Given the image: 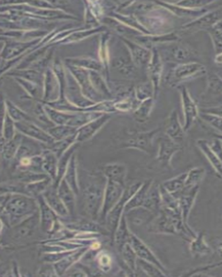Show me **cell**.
<instances>
[{"mask_svg":"<svg viewBox=\"0 0 222 277\" xmlns=\"http://www.w3.org/2000/svg\"><path fill=\"white\" fill-rule=\"evenodd\" d=\"M3 222L9 227L20 223L23 220L39 212L37 199L21 194H3L1 200Z\"/></svg>","mask_w":222,"mask_h":277,"instance_id":"1","label":"cell"},{"mask_svg":"<svg viewBox=\"0 0 222 277\" xmlns=\"http://www.w3.org/2000/svg\"><path fill=\"white\" fill-rule=\"evenodd\" d=\"M107 178L90 177L89 182L83 189L82 198L83 210L91 219L97 220L102 212Z\"/></svg>","mask_w":222,"mask_h":277,"instance_id":"2","label":"cell"},{"mask_svg":"<svg viewBox=\"0 0 222 277\" xmlns=\"http://www.w3.org/2000/svg\"><path fill=\"white\" fill-rule=\"evenodd\" d=\"M142 184H143V182H136L135 184L130 185L128 189H125L122 198L118 201V203L107 214L104 222H106L107 228L110 232L113 239H114V234L116 231L117 227H118L120 218L124 213L126 204L137 192Z\"/></svg>","mask_w":222,"mask_h":277,"instance_id":"3","label":"cell"},{"mask_svg":"<svg viewBox=\"0 0 222 277\" xmlns=\"http://www.w3.org/2000/svg\"><path fill=\"white\" fill-rule=\"evenodd\" d=\"M206 73V68L202 63L197 62H184L177 65L171 72L167 79L171 87H176L181 82Z\"/></svg>","mask_w":222,"mask_h":277,"instance_id":"4","label":"cell"},{"mask_svg":"<svg viewBox=\"0 0 222 277\" xmlns=\"http://www.w3.org/2000/svg\"><path fill=\"white\" fill-rule=\"evenodd\" d=\"M40 226V212H38L13 226L9 232V238L17 243L27 241L36 235Z\"/></svg>","mask_w":222,"mask_h":277,"instance_id":"5","label":"cell"},{"mask_svg":"<svg viewBox=\"0 0 222 277\" xmlns=\"http://www.w3.org/2000/svg\"><path fill=\"white\" fill-rule=\"evenodd\" d=\"M222 20V6L208 11L202 17L187 23L181 27V30L186 32L193 33L198 31L213 28L216 24Z\"/></svg>","mask_w":222,"mask_h":277,"instance_id":"6","label":"cell"},{"mask_svg":"<svg viewBox=\"0 0 222 277\" xmlns=\"http://www.w3.org/2000/svg\"><path fill=\"white\" fill-rule=\"evenodd\" d=\"M125 185L120 183L115 182L110 179H107L106 188H105L104 202L102 212H101L99 218L105 221L107 214L118 203V201L122 198L123 195Z\"/></svg>","mask_w":222,"mask_h":277,"instance_id":"7","label":"cell"},{"mask_svg":"<svg viewBox=\"0 0 222 277\" xmlns=\"http://www.w3.org/2000/svg\"><path fill=\"white\" fill-rule=\"evenodd\" d=\"M182 103L183 112L184 115V125L183 126L185 132H188L192 128L196 119L199 116L197 105L191 97L188 88L184 85L179 86Z\"/></svg>","mask_w":222,"mask_h":277,"instance_id":"8","label":"cell"},{"mask_svg":"<svg viewBox=\"0 0 222 277\" xmlns=\"http://www.w3.org/2000/svg\"><path fill=\"white\" fill-rule=\"evenodd\" d=\"M219 3L215 2L213 5L203 8V9H188V8L179 7V6H177L172 3H169H169L168 2H158L157 3L161 7L167 10V11L175 15V16L182 17V18H192L194 20V19L206 14L208 11L220 7V6L216 5V4Z\"/></svg>","mask_w":222,"mask_h":277,"instance_id":"9","label":"cell"},{"mask_svg":"<svg viewBox=\"0 0 222 277\" xmlns=\"http://www.w3.org/2000/svg\"><path fill=\"white\" fill-rule=\"evenodd\" d=\"M198 191H199V184L196 185L192 188H184L178 194L173 195L179 200L183 220H184L185 225L188 228H190L188 223L189 215L195 202Z\"/></svg>","mask_w":222,"mask_h":277,"instance_id":"10","label":"cell"},{"mask_svg":"<svg viewBox=\"0 0 222 277\" xmlns=\"http://www.w3.org/2000/svg\"><path fill=\"white\" fill-rule=\"evenodd\" d=\"M129 244L131 245L134 250L135 251L138 258L143 259V260L152 263V264L155 265L156 266H157L158 268L161 269V270L163 271L165 273L167 272L166 268L163 266L162 263H161V261L159 260V259L156 257L154 253L152 252V251H151V249H150L149 247H148L147 245H146L145 244L137 237V236L133 233L130 234Z\"/></svg>","mask_w":222,"mask_h":277,"instance_id":"11","label":"cell"},{"mask_svg":"<svg viewBox=\"0 0 222 277\" xmlns=\"http://www.w3.org/2000/svg\"><path fill=\"white\" fill-rule=\"evenodd\" d=\"M181 150L180 144L176 143L168 136L165 135L159 141V149L157 159L163 167H171V161L173 156Z\"/></svg>","mask_w":222,"mask_h":277,"instance_id":"12","label":"cell"},{"mask_svg":"<svg viewBox=\"0 0 222 277\" xmlns=\"http://www.w3.org/2000/svg\"><path fill=\"white\" fill-rule=\"evenodd\" d=\"M39 204V212L40 216V227L42 231L50 233L53 229L57 220V214L47 203L42 194L36 197Z\"/></svg>","mask_w":222,"mask_h":277,"instance_id":"13","label":"cell"},{"mask_svg":"<svg viewBox=\"0 0 222 277\" xmlns=\"http://www.w3.org/2000/svg\"><path fill=\"white\" fill-rule=\"evenodd\" d=\"M161 128H159L157 129L151 130V131L142 132L137 134V135L130 138L126 142V147L136 148L147 153H151L153 148V140L158 134V132L161 131Z\"/></svg>","mask_w":222,"mask_h":277,"instance_id":"14","label":"cell"},{"mask_svg":"<svg viewBox=\"0 0 222 277\" xmlns=\"http://www.w3.org/2000/svg\"><path fill=\"white\" fill-rule=\"evenodd\" d=\"M185 133L186 132L179 121L178 112L176 110H173L167 119L165 134L176 143L180 144L184 141Z\"/></svg>","mask_w":222,"mask_h":277,"instance_id":"15","label":"cell"},{"mask_svg":"<svg viewBox=\"0 0 222 277\" xmlns=\"http://www.w3.org/2000/svg\"><path fill=\"white\" fill-rule=\"evenodd\" d=\"M57 189L52 184L42 193V195L47 203L56 212L57 215L66 217L70 214L63 201L58 196Z\"/></svg>","mask_w":222,"mask_h":277,"instance_id":"16","label":"cell"},{"mask_svg":"<svg viewBox=\"0 0 222 277\" xmlns=\"http://www.w3.org/2000/svg\"><path fill=\"white\" fill-rule=\"evenodd\" d=\"M143 207L147 209L154 214H158L161 212L163 204L159 186L158 187L152 183L146 196Z\"/></svg>","mask_w":222,"mask_h":277,"instance_id":"17","label":"cell"},{"mask_svg":"<svg viewBox=\"0 0 222 277\" xmlns=\"http://www.w3.org/2000/svg\"><path fill=\"white\" fill-rule=\"evenodd\" d=\"M58 194L61 200L63 201L70 215L74 216L75 214L76 202L75 194L73 189L70 188L65 179H62L58 187Z\"/></svg>","mask_w":222,"mask_h":277,"instance_id":"18","label":"cell"},{"mask_svg":"<svg viewBox=\"0 0 222 277\" xmlns=\"http://www.w3.org/2000/svg\"><path fill=\"white\" fill-rule=\"evenodd\" d=\"M102 174L106 177L107 179H110V180L125 185L127 169L125 165L122 164H109L103 168Z\"/></svg>","mask_w":222,"mask_h":277,"instance_id":"19","label":"cell"},{"mask_svg":"<svg viewBox=\"0 0 222 277\" xmlns=\"http://www.w3.org/2000/svg\"><path fill=\"white\" fill-rule=\"evenodd\" d=\"M151 61L150 72H151V80H152L153 93H154V95L157 96L159 90L160 85H161L163 70L162 60L158 51H153Z\"/></svg>","mask_w":222,"mask_h":277,"instance_id":"20","label":"cell"},{"mask_svg":"<svg viewBox=\"0 0 222 277\" xmlns=\"http://www.w3.org/2000/svg\"><path fill=\"white\" fill-rule=\"evenodd\" d=\"M130 234L131 232L128 227L127 218H126L125 213H124L120 218V222L114 234V239H113L119 251L124 245L129 243Z\"/></svg>","mask_w":222,"mask_h":277,"instance_id":"21","label":"cell"},{"mask_svg":"<svg viewBox=\"0 0 222 277\" xmlns=\"http://www.w3.org/2000/svg\"><path fill=\"white\" fill-rule=\"evenodd\" d=\"M152 179H149V180L143 183V184L138 189L137 192L134 194V196L130 199L127 204H126L124 212L126 213L131 210H134V209L143 206L148 191H149L150 187L152 184Z\"/></svg>","mask_w":222,"mask_h":277,"instance_id":"22","label":"cell"},{"mask_svg":"<svg viewBox=\"0 0 222 277\" xmlns=\"http://www.w3.org/2000/svg\"><path fill=\"white\" fill-rule=\"evenodd\" d=\"M87 250V247L81 249L80 250H75L73 251L67 257H64L61 260L56 262L54 264V269H55L56 273H57L58 276L63 275L64 273L68 270V268L75 263L76 261L79 260L80 257H81Z\"/></svg>","mask_w":222,"mask_h":277,"instance_id":"23","label":"cell"},{"mask_svg":"<svg viewBox=\"0 0 222 277\" xmlns=\"http://www.w3.org/2000/svg\"><path fill=\"white\" fill-rule=\"evenodd\" d=\"M109 119H110L109 115H104L103 117H99L95 122L87 125L84 128H81L79 130V134H78V140L83 141V140H86L87 138H91L108 122Z\"/></svg>","mask_w":222,"mask_h":277,"instance_id":"24","label":"cell"},{"mask_svg":"<svg viewBox=\"0 0 222 277\" xmlns=\"http://www.w3.org/2000/svg\"><path fill=\"white\" fill-rule=\"evenodd\" d=\"M190 251L194 257H204L212 253V249L208 246L204 239V232H200L190 242Z\"/></svg>","mask_w":222,"mask_h":277,"instance_id":"25","label":"cell"},{"mask_svg":"<svg viewBox=\"0 0 222 277\" xmlns=\"http://www.w3.org/2000/svg\"><path fill=\"white\" fill-rule=\"evenodd\" d=\"M196 145L200 148L201 151L203 152V153L207 157L210 163L213 166L218 174L220 175V177H222V163L217 157V156L213 153L211 148H210L208 144V140H198L196 142Z\"/></svg>","mask_w":222,"mask_h":277,"instance_id":"26","label":"cell"},{"mask_svg":"<svg viewBox=\"0 0 222 277\" xmlns=\"http://www.w3.org/2000/svg\"><path fill=\"white\" fill-rule=\"evenodd\" d=\"M187 176H188V173H181L174 178L165 181L162 184L163 187H164L165 190L168 191L169 194L172 195L178 194L184 189Z\"/></svg>","mask_w":222,"mask_h":277,"instance_id":"27","label":"cell"},{"mask_svg":"<svg viewBox=\"0 0 222 277\" xmlns=\"http://www.w3.org/2000/svg\"><path fill=\"white\" fill-rule=\"evenodd\" d=\"M125 214L126 218H129L131 222L136 225H142L145 223V221L151 220V216L154 214L143 206L134 209Z\"/></svg>","mask_w":222,"mask_h":277,"instance_id":"28","label":"cell"},{"mask_svg":"<svg viewBox=\"0 0 222 277\" xmlns=\"http://www.w3.org/2000/svg\"><path fill=\"white\" fill-rule=\"evenodd\" d=\"M63 178L65 179L70 188L73 189L76 196L79 195V186L78 184L77 167H76L75 157L72 158L71 160L70 161Z\"/></svg>","mask_w":222,"mask_h":277,"instance_id":"29","label":"cell"},{"mask_svg":"<svg viewBox=\"0 0 222 277\" xmlns=\"http://www.w3.org/2000/svg\"><path fill=\"white\" fill-rule=\"evenodd\" d=\"M119 252L122 255V259L128 268L132 272H136V268H137L136 266H137L138 257L135 251L132 248L131 245L129 243H126Z\"/></svg>","mask_w":222,"mask_h":277,"instance_id":"30","label":"cell"},{"mask_svg":"<svg viewBox=\"0 0 222 277\" xmlns=\"http://www.w3.org/2000/svg\"><path fill=\"white\" fill-rule=\"evenodd\" d=\"M205 169L202 167H196L191 169L188 173L184 188H192L196 185L200 184L205 175Z\"/></svg>","mask_w":222,"mask_h":277,"instance_id":"31","label":"cell"},{"mask_svg":"<svg viewBox=\"0 0 222 277\" xmlns=\"http://www.w3.org/2000/svg\"><path fill=\"white\" fill-rule=\"evenodd\" d=\"M126 44L129 47L134 59L138 63L145 64L149 61L151 58V53L149 51L141 48V47L136 45L135 44L131 43V42H126Z\"/></svg>","mask_w":222,"mask_h":277,"instance_id":"32","label":"cell"},{"mask_svg":"<svg viewBox=\"0 0 222 277\" xmlns=\"http://www.w3.org/2000/svg\"><path fill=\"white\" fill-rule=\"evenodd\" d=\"M17 128L25 134H29L33 137L38 138V140H42V141L46 142L52 141V138L50 136L32 125L18 124Z\"/></svg>","mask_w":222,"mask_h":277,"instance_id":"33","label":"cell"},{"mask_svg":"<svg viewBox=\"0 0 222 277\" xmlns=\"http://www.w3.org/2000/svg\"><path fill=\"white\" fill-rule=\"evenodd\" d=\"M42 167L52 180H55L57 175L58 165H56L55 157L52 154H46L44 160H42Z\"/></svg>","mask_w":222,"mask_h":277,"instance_id":"34","label":"cell"},{"mask_svg":"<svg viewBox=\"0 0 222 277\" xmlns=\"http://www.w3.org/2000/svg\"><path fill=\"white\" fill-rule=\"evenodd\" d=\"M137 265H139L140 268L142 269L150 276H166V273L163 272L161 269L158 268L155 265L152 263L148 262L147 261L143 260L140 258L137 259Z\"/></svg>","mask_w":222,"mask_h":277,"instance_id":"35","label":"cell"},{"mask_svg":"<svg viewBox=\"0 0 222 277\" xmlns=\"http://www.w3.org/2000/svg\"><path fill=\"white\" fill-rule=\"evenodd\" d=\"M192 55V51L187 47L177 45L171 50V56L173 59L182 63H184V62H186L187 60L190 59Z\"/></svg>","mask_w":222,"mask_h":277,"instance_id":"36","label":"cell"},{"mask_svg":"<svg viewBox=\"0 0 222 277\" xmlns=\"http://www.w3.org/2000/svg\"><path fill=\"white\" fill-rule=\"evenodd\" d=\"M153 107V100L151 98L146 99L143 103L141 106L136 110L135 117L136 120L140 122H143L147 120L151 109Z\"/></svg>","mask_w":222,"mask_h":277,"instance_id":"37","label":"cell"},{"mask_svg":"<svg viewBox=\"0 0 222 277\" xmlns=\"http://www.w3.org/2000/svg\"><path fill=\"white\" fill-rule=\"evenodd\" d=\"M208 90L215 95H222V79L212 73L208 77Z\"/></svg>","mask_w":222,"mask_h":277,"instance_id":"38","label":"cell"},{"mask_svg":"<svg viewBox=\"0 0 222 277\" xmlns=\"http://www.w3.org/2000/svg\"><path fill=\"white\" fill-rule=\"evenodd\" d=\"M215 1H208V0H184L174 3L175 5L191 9H203L208 6L213 5Z\"/></svg>","mask_w":222,"mask_h":277,"instance_id":"39","label":"cell"},{"mask_svg":"<svg viewBox=\"0 0 222 277\" xmlns=\"http://www.w3.org/2000/svg\"><path fill=\"white\" fill-rule=\"evenodd\" d=\"M200 118L207 123L210 126L213 127L222 134V118L216 115L208 114V113L199 112Z\"/></svg>","mask_w":222,"mask_h":277,"instance_id":"40","label":"cell"},{"mask_svg":"<svg viewBox=\"0 0 222 277\" xmlns=\"http://www.w3.org/2000/svg\"><path fill=\"white\" fill-rule=\"evenodd\" d=\"M98 263L101 270L104 272H108L111 268L112 259L108 253H100L98 257Z\"/></svg>","mask_w":222,"mask_h":277,"instance_id":"41","label":"cell"},{"mask_svg":"<svg viewBox=\"0 0 222 277\" xmlns=\"http://www.w3.org/2000/svg\"><path fill=\"white\" fill-rule=\"evenodd\" d=\"M208 144L213 153L217 156L222 163V141L218 138H215L210 141H208Z\"/></svg>","mask_w":222,"mask_h":277,"instance_id":"42","label":"cell"},{"mask_svg":"<svg viewBox=\"0 0 222 277\" xmlns=\"http://www.w3.org/2000/svg\"><path fill=\"white\" fill-rule=\"evenodd\" d=\"M52 135L57 138H63L64 136L68 135L73 132V128H59L50 130Z\"/></svg>","mask_w":222,"mask_h":277,"instance_id":"43","label":"cell"},{"mask_svg":"<svg viewBox=\"0 0 222 277\" xmlns=\"http://www.w3.org/2000/svg\"><path fill=\"white\" fill-rule=\"evenodd\" d=\"M221 265H222V262L215 263V264L210 265H206V266H204L203 268L195 269V270L189 272L188 274H185L184 275L185 276H194V275H196L198 272H208V270L217 268V267L221 266Z\"/></svg>","mask_w":222,"mask_h":277,"instance_id":"44","label":"cell"},{"mask_svg":"<svg viewBox=\"0 0 222 277\" xmlns=\"http://www.w3.org/2000/svg\"><path fill=\"white\" fill-rule=\"evenodd\" d=\"M201 112L208 113V114L216 115V116L221 117L222 118V105L219 106L211 107V108H202Z\"/></svg>","mask_w":222,"mask_h":277,"instance_id":"45","label":"cell"},{"mask_svg":"<svg viewBox=\"0 0 222 277\" xmlns=\"http://www.w3.org/2000/svg\"><path fill=\"white\" fill-rule=\"evenodd\" d=\"M16 141L17 140H15V141L11 142V143L9 144V145L6 146L5 156L7 159H10L14 155L15 152L16 151L15 149L17 148V143Z\"/></svg>","mask_w":222,"mask_h":277,"instance_id":"46","label":"cell"},{"mask_svg":"<svg viewBox=\"0 0 222 277\" xmlns=\"http://www.w3.org/2000/svg\"><path fill=\"white\" fill-rule=\"evenodd\" d=\"M209 35L219 37L222 38V20L216 24L215 26L207 31Z\"/></svg>","mask_w":222,"mask_h":277,"instance_id":"47","label":"cell"},{"mask_svg":"<svg viewBox=\"0 0 222 277\" xmlns=\"http://www.w3.org/2000/svg\"><path fill=\"white\" fill-rule=\"evenodd\" d=\"M215 62L217 64H219V65H222V53L219 54H217V55H216L215 58Z\"/></svg>","mask_w":222,"mask_h":277,"instance_id":"48","label":"cell"},{"mask_svg":"<svg viewBox=\"0 0 222 277\" xmlns=\"http://www.w3.org/2000/svg\"><path fill=\"white\" fill-rule=\"evenodd\" d=\"M217 250L218 253H219L220 257L222 258V242H219V243L217 244Z\"/></svg>","mask_w":222,"mask_h":277,"instance_id":"49","label":"cell"},{"mask_svg":"<svg viewBox=\"0 0 222 277\" xmlns=\"http://www.w3.org/2000/svg\"><path fill=\"white\" fill-rule=\"evenodd\" d=\"M216 136H217V138H219V140L222 141V134H217Z\"/></svg>","mask_w":222,"mask_h":277,"instance_id":"50","label":"cell"}]
</instances>
